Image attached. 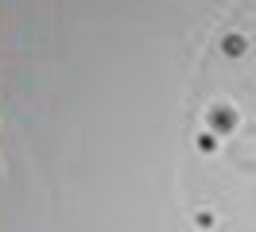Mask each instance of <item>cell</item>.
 Here are the masks:
<instances>
[{"label":"cell","mask_w":256,"mask_h":232,"mask_svg":"<svg viewBox=\"0 0 256 232\" xmlns=\"http://www.w3.org/2000/svg\"><path fill=\"white\" fill-rule=\"evenodd\" d=\"M182 174L198 232H256V4L229 8L202 50Z\"/></svg>","instance_id":"obj_1"}]
</instances>
